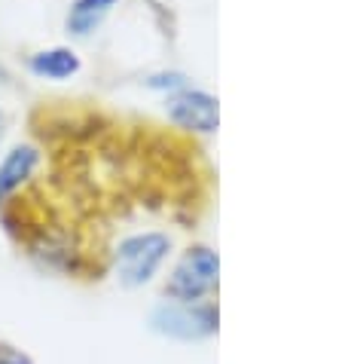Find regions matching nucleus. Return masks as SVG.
I'll return each mask as SVG.
<instances>
[{"instance_id": "nucleus-3", "label": "nucleus", "mask_w": 345, "mask_h": 364, "mask_svg": "<svg viewBox=\"0 0 345 364\" xmlns=\"http://www.w3.org/2000/svg\"><path fill=\"white\" fill-rule=\"evenodd\" d=\"M171 251L165 232H138L119 242L116 248V276L126 288H141L156 276Z\"/></svg>"}, {"instance_id": "nucleus-4", "label": "nucleus", "mask_w": 345, "mask_h": 364, "mask_svg": "<svg viewBox=\"0 0 345 364\" xmlns=\"http://www.w3.org/2000/svg\"><path fill=\"white\" fill-rule=\"evenodd\" d=\"M168 117L184 129H196V132H211L217 129V101L208 92H196L187 89L168 101Z\"/></svg>"}, {"instance_id": "nucleus-6", "label": "nucleus", "mask_w": 345, "mask_h": 364, "mask_svg": "<svg viewBox=\"0 0 345 364\" xmlns=\"http://www.w3.org/2000/svg\"><path fill=\"white\" fill-rule=\"evenodd\" d=\"M116 4L119 0H74V6L67 13V31L77 37L92 34Z\"/></svg>"}, {"instance_id": "nucleus-9", "label": "nucleus", "mask_w": 345, "mask_h": 364, "mask_svg": "<svg viewBox=\"0 0 345 364\" xmlns=\"http://www.w3.org/2000/svg\"><path fill=\"white\" fill-rule=\"evenodd\" d=\"M4 129H6V119H4V114H0V138H4Z\"/></svg>"}, {"instance_id": "nucleus-7", "label": "nucleus", "mask_w": 345, "mask_h": 364, "mask_svg": "<svg viewBox=\"0 0 345 364\" xmlns=\"http://www.w3.org/2000/svg\"><path fill=\"white\" fill-rule=\"evenodd\" d=\"M31 70L40 77H49V80H65L80 70V58H77V53H70V49L55 46V49H46V53H37L31 58Z\"/></svg>"}, {"instance_id": "nucleus-2", "label": "nucleus", "mask_w": 345, "mask_h": 364, "mask_svg": "<svg viewBox=\"0 0 345 364\" xmlns=\"http://www.w3.org/2000/svg\"><path fill=\"white\" fill-rule=\"evenodd\" d=\"M217 272H220L217 255L208 245H196L171 269L165 282V294L171 297V303H202L205 297L214 294Z\"/></svg>"}, {"instance_id": "nucleus-8", "label": "nucleus", "mask_w": 345, "mask_h": 364, "mask_svg": "<svg viewBox=\"0 0 345 364\" xmlns=\"http://www.w3.org/2000/svg\"><path fill=\"white\" fill-rule=\"evenodd\" d=\"M0 364H34V358L13 343H0Z\"/></svg>"}, {"instance_id": "nucleus-1", "label": "nucleus", "mask_w": 345, "mask_h": 364, "mask_svg": "<svg viewBox=\"0 0 345 364\" xmlns=\"http://www.w3.org/2000/svg\"><path fill=\"white\" fill-rule=\"evenodd\" d=\"M217 306L211 300L202 303H159L150 312V328L162 337L180 343H199L217 333Z\"/></svg>"}, {"instance_id": "nucleus-5", "label": "nucleus", "mask_w": 345, "mask_h": 364, "mask_svg": "<svg viewBox=\"0 0 345 364\" xmlns=\"http://www.w3.org/2000/svg\"><path fill=\"white\" fill-rule=\"evenodd\" d=\"M37 166V150L34 147H16L4 163H0V202L9 193H16L18 187L31 178V171Z\"/></svg>"}]
</instances>
